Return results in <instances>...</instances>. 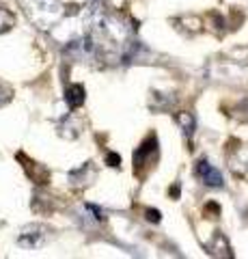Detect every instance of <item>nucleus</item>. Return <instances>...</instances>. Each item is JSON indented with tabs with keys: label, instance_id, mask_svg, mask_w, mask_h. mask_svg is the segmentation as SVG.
<instances>
[{
	"label": "nucleus",
	"instance_id": "7ed1b4c3",
	"mask_svg": "<svg viewBox=\"0 0 248 259\" xmlns=\"http://www.w3.org/2000/svg\"><path fill=\"white\" fill-rule=\"evenodd\" d=\"M47 240V229L43 225H30V227H24L20 238H18V244L24 248H39L43 246Z\"/></svg>",
	"mask_w": 248,
	"mask_h": 259
},
{
	"label": "nucleus",
	"instance_id": "f257e3e1",
	"mask_svg": "<svg viewBox=\"0 0 248 259\" xmlns=\"http://www.w3.org/2000/svg\"><path fill=\"white\" fill-rule=\"evenodd\" d=\"M26 5L28 15L41 28H50L57 20H63L65 26V11L69 20H82L84 24L97 13V0H22Z\"/></svg>",
	"mask_w": 248,
	"mask_h": 259
},
{
	"label": "nucleus",
	"instance_id": "9d476101",
	"mask_svg": "<svg viewBox=\"0 0 248 259\" xmlns=\"http://www.w3.org/2000/svg\"><path fill=\"white\" fill-rule=\"evenodd\" d=\"M145 218L149 223H160V218H162V214L158 212V209H147L145 212Z\"/></svg>",
	"mask_w": 248,
	"mask_h": 259
},
{
	"label": "nucleus",
	"instance_id": "1a4fd4ad",
	"mask_svg": "<svg viewBox=\"0 0 248 259\" xmlns=\"http://www.w3.org/2000/svg\"><path fill=\"white\" fill-rule=\"evenodd\" d=\"M11 97H13L11 89H7V87H3V84H0V106H5V104L11 100Z\"/></svg>",
	"mask_w": 248,
	"mask_h": 259
},
{
	"label": "nucleus",
	"instance_id": "f03ea898",
	"mask_svg": "<svg viewBox=\"0 0 248 259\" xmlns=\"http://www.w3.org/2000/svg\"><path fill=\"white\" fill-rule=\"evenodd\" d=\"M156 158H158V139H156V134H151L134 151V173L142 177L145 175V168H149L151 162H156Z\"/></svg>",
	"mask_w": 248,
	"mask_h": 259
},
{
	"label": "nucleus",
	"instance_id": "9b49d317",
	"mask_svg": "<svg viewBox=\"0 0 248 259\" xmlns=\"http://www.w3.org/2000/svg\"><path fill=\"white\" fill-rule=\"evenodd\" d=\"M106 164L108 166H119V164H121V156H119V153H108Z\"/></svg>",
	"mask_w": 248,
	"mask_h": 259
},
{
	"label": "nucleus",
	"instance_id": "f8f14e48",
	"mask_svg": "<svg viewBox=\"0 0 248 259\" xmlns=\"http://www.w3.org/2000/svg\"><path fill=\"white\" fill-rule=\"evenodd\" d=\"M171 197H175V199L179 197V186H173V188H171Z\"/></svg>",
	"mask_w": 248,
	"mask_h": 259
},
{
	"label": "nucleus",
	"instance_id": "39448f33",
	"mask_svg": "<svg viewBox=\"0 0 248 259\" xmlns=\"http://www.w3.org/2000/svg\"><path fill=\"white\" fill-rule=\"evenodd\" d=\"M207 248V253L210 255H216V257H233V253H231V248H229V242L227 238L222 236V233H214V240L212 242H207L205 244Z\"/></svg>",
	"mask_w": 248,
	"mask_h": 259
},
{
	"label": "nucleus",
	"instance_id": "6e6552de",
	"mask_svg": "<svg viewBox=\"0 0 248 259\" xmlns=\"http://www.w3.org/2000/svg\"><path fill=\"white\" fill-rule=\"evenodd\" d=\"M11 26H13V15L7 9H0V32L9 30Z\"/></svg>",
	"mask_w": 248,
	"mask_h": 259
},
{
	"label": "nucleus",
	"instance_id": "20e7f679",
	"mask_svg": "<svg viewBox=\"0 0 248 259\" xmlns=\"http://www.w3.org/2000/svg\"><path fill=\"white\" fill-rule=\"evenodd\" d=\"M194 173H196L199 180H201L205 186H210V188H222V184H225L220 171H216V168H214L207 160H199V162H196Z\"/></svg>",
	"mask_w": 248,
	"mask_h": 259
},
{
	"label": "nucleus",
	"instance_id": "0eeeda50",
	"mask_svg": "<svg viewBox=\"0 0 248 259\" xmlns=\"http://www.w3.org/2000/svg\"><path fill=\"white\" fill-rule=\"evenodd\" d=\"M177 123L181 125V132L183 136H192V132H194V117L190 115V112H179L177 115Z\"/></svg>",
	"mask_w": 248,
	"mask_h": 259
},
{
	"label": "nucleus",
	"instance_id": "423d86ee",
	"mask_svg": "<svg viewBox=\"0 0 248 259\" xmlns=\"http://www.w3.org/2000/svg\"><path fill=\"white\" fill-rule=\"evenodd\" d=\"M65 102L69 108H78L84 104V87L82 84H69L65 89Z\"/></svg>",
	"mask_w": 248,
	"mask_h": 259
}]
</instances>
